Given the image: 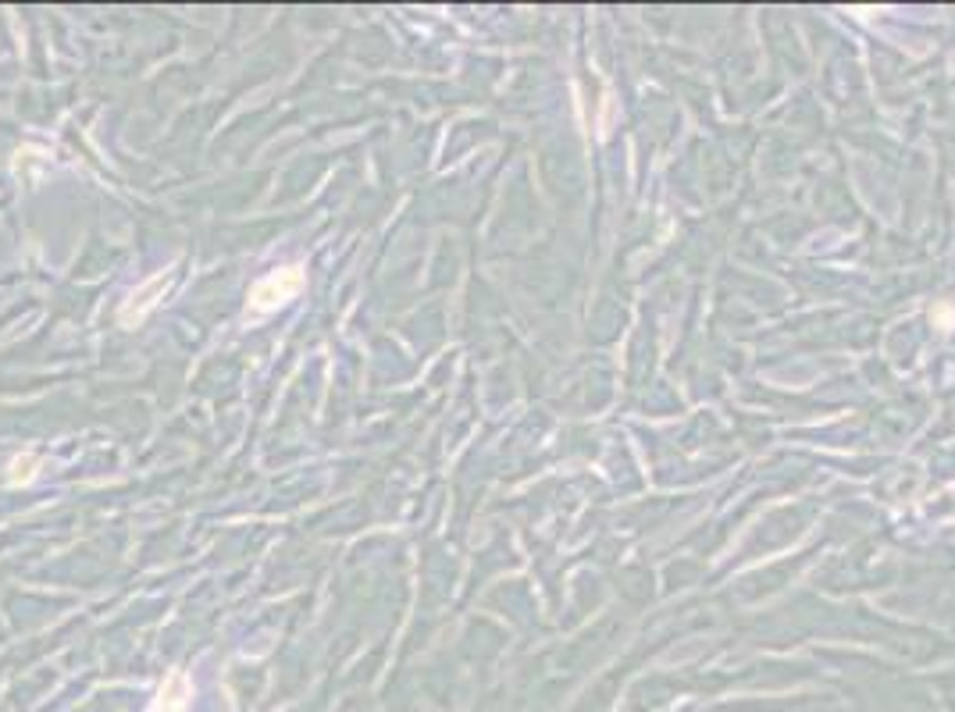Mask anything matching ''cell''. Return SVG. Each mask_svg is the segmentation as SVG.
Instances as JSON below:
<instances>
[{"instance_id": "obj_1", "label": "cell", "mask_w": 955, "mask_h": 712, "mask_svg": "<svg viewBox=\"0 0 955 712\" xmlns=\"http://www.w3.org/2000/svg\"><path fill=\"white\" fill-rule=\"evenodd\" d=\"M300 289H304V268L292 264L282 271H271L250 289V310L253 314H271V310H279L282 303L297 297Z\"/></svg>"}, {"instance_id": "obj_2", "label": "cell", "mask_w": 955, "mask_h": 712, "mask_svg": "<svg viewBox=\"0 0 955 712\" xmlns=\"http://www.w3.org/2000/svg\"><path fill=\"white\" fill-rule=\"evenodd\" d=\"M168 285H171V271H161V274L147 278V282H143V285L136 289L132 297L126 300V307H121L118 321L126 324V328H132V324L147 321V314H150V310H153V307H158V303L165 300Z\"/></svg>"}, {"instance_id": "obj_3", "label": "cell", "mask_w": 955, "mask_h": 712, "mask_svg": "<svg viewBox=\"0 0 955 712\" xmlns=\"http://www.w3.org/2000/svg\"><path fill=\"white\" fill-rule=\"evenodd\" d=\"M189 699H193V684H189V676L182 670H171L168 681L161 684L158 702H153V712H186Z\"/></svg>"}, {"instance_id": "obj_4", "label": "cell", "mask_w": 955, "mask_h": 712, "mask_svg": "<svg viewBox=\"0 0 955 712\" xmlns=\"http://www.w3.org/2000/svg\"><path fill=\"white\" fill-rule=\"evenodd\" d=\"M40 460H37V453H26V457H19V460H11V474H8V481L11 484H22V481H32V467H37Z\"/></svg>"}]
</instances>
